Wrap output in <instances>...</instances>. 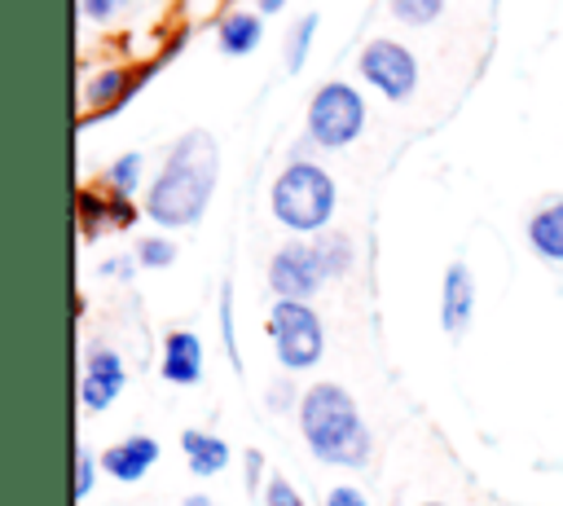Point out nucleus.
<instances>
[{"mask_svg":"<svg viewBox=\"0 0 563 506\" xmlns=\"http://www.w3.org/2000/svg\"><path fill=\"white\" fill-rule=\"evenodd\" d=\"M216 172H220V145L211 132H185L158 180L150 185V198H145V216L167 224V229H180V224H194L202 211H207V198L216 189Z\"/></svg>","mask_w":563,"mask_h":506,"instance_id":"1","label":"nucleus"},{"mask_svg":"<svg viewBox=\"0 0 563 506\" xmlns=\"http://www.w3.org/2000/svg\"><path fill=\"white\" fill-rule=\"evenodd\" d=\"M299 431L321 462L365 466L369 462V427L361 422L356 400L339 383H317L299 400Z\"/></svg>","mask_w":563,"mask_h":506,"instance_id":"2","label":"nucleus"},{"mask_svg":"<svg viewBox=\"0 0 563 506\" xmlns=\"http://www.w3.org/2000/svg\"><path fill=\"white\" fill-rule=\"evenodd\" d=\"M352 251L343 238H321V242H290L268 260V286L277 299H308L317 295L330 277L347 268Z\"/></svg>","mask_w":563,"mask_h":506,"instance_id":"3","label":"nucleus"},{"mask_svg":"<svg viewBox=\"0 0 563 506\" xmlns=\"http://www.w3.org/2000/svg\"><path fill=\"white\" fill-rule=\"evenodd\" d=\"M268 202H273V216H277L286 229H295V233H317V229H325L330 216H334V180H330L325 167L299 158V163H290V167L273 180Z\"/></svg>","mask_w":563,"mask_h":506,"instance_id":"4","label":"nucleus"},{"mask_svg":"<svg viewBox=\"0 0 563 506\" xmlns=\"http://www.w3.org/2000/svg\"><path fill=\"white\" fill-rule=\"evenodd\" d=\"M365 128V97L343 84V79H330L312 92L308 101V136L325 150H339V145H352Z\"/></svg>","mask_w":563,"mask_h":506,"instance_id":"5","label":"nucleus"},{"mask_svg":"<svg viewBox=\"0 0 563 506\" xmlns=\"http://www.w3.org/2000/svg\"><path fill=\"white\" fill-rule=\"evenodd\" d=\"M268 334H273L277 361L286 370H308L321 361L325 330H321V317L303 299H277L268 312Z\"/></svg>","mask_w":563,"mask_h":506,"instance_id":"6","label":"nucleus"},{"mask_svg":"<svg viewBox=\"0 0 563 506\" xmlns=\"http://www.w3.org/2000/svg\"><path fill=\"white\" fill-rule=\"evenodd\" d=\"M361 75L383 92V97H391V101H405L409 92H413V84H418V62H413V53L405 48V44H396V40H369L365 44V53H361Z\"/></svg>","mask_w":563,"mask_h":506,"instance_id":"7","label":"nucleus"},{"mask_svg":"<svg viewBox=\"0 0 563 506\" xmlns=\"http://www.w3.org/2000/svg\"><path fill=\"white\" fill-rule=\"evenodd\" d=\"M123 361H119V352L114 348H92L88 352V361H84V378H79V400H84V409H92V414H101V409H110L114 400H119V392H123Z\"/></svg>","mask_w":563,"mask_h":506,"instance_id":"8","label":"nucleus"},{"mask_svg":"<svg viewBox=\"0 0 563 506\" xmlns=\"http://www.w3.org/2000/svg\"><path fill=\"white\" fill-rule=\"evenodd\" d=\"M471 308H475V286H471V268L462 260H453L444 268V290H440V326L449 334H462L471 326Z\"/></svg>","mask_w":563,"mask_h":506,"instance_id":"9","label":"nucleus"},{"mask_svg":"<svg viewBox=\"0 0 563 506\" xmlns=\"http://www.w3.org/2000/svg\"><path fill=\"white\" fill-rule=\"evenodd\" d=\"M163 378L176 387H189L202 378V339L194 330H172L163 343Z\"/></svg>","mask_w":563,"mask_h":506,"instance_id":"10","label":"nucleus"},{"mask_svg":"<svg viewBox=\"0 0 563 506\" xmlns=\"http://www.w3.org/2000/svg\"><path fill=\"white\" fill-rule=\"evenodd\" d=\"M154 462H158V440H154V436H128V440H119V444H110V449L101 453V466H106L114 480H123V484L141 480Z\"/></svg>","mask_w":563,"mask_h":506,"instance_id":"11","label":"nucleus"},{"mask_svg":"<svg viewBox=\"0 0 563 506\" xmlns=\"http://www.w3.org/2000/svg\"><path fill=\"white\" fill-rule=\"evenodd\" d=\"M528 242L541 260H554L563 264V198H550L545 207L532 211L528 220Z\"/></svg>","mask_w":563,"mask_h":506,"instance_id":"12","label":"nucleus"},{"mask_svg":"<svg viewBox=\"0 0 563 506\" xmlns=\"http://www.w3.org/2000/svg\"><path fill=\"white\" fill-rule=\"evenodd\" d=\"M180 444H185V458H189L194 475H216V471L229 466V444L211 431H185Z\"/></svg>","mask_w":563,"mask_h":506,"instance_id":"13","label":"nucleus"},{"mask_svg":"<svg viewBox=\"0 0 563 506\" xmlns=\"http://www.w3.org/2000/svg\"><path fill=\"white\" fill-rule=\"evenodd\" d=\"M150 70H141V75H132V70H101L97 79H88V88H84V97L92 101V106H106V110H114V106H123L128 97H132V88H136V79H145Z\"/></svg>","mask_w":563,"mask_h":506,"instance_id":"14","label":"nucleus"},{"mask_svg":"<svg viewBox=\"0 0 563 506\" xmlns=\"http://www.w3.org/2000/svg\"><path fill=\"white\" fill-rule=\"evenodd\" d=\"M260 35H264L260 13H229V18L220 22V31H216V40H220V48H224L229 57L251 53V48L260 44Z\"/></svg>","mask_w":563,"mask_h":506,"instance_id":"15","label":"nucleus"},{"mask_svg":"<svg viewBox=\"0 0 563 506\" xmlns=\"http://www.w3.org/2000/svg\"><path fill=\"white\" fill-rule=\"evenodd\" d=\"M312 35H317V13H303V18L295 22L290 44H286V70H290V75H299V70H303V57H308Z\"/></svg>","mask_w":563,"mask_h":506,"instance_id":"16","label":"nucleus"},{"mask_svg":"<svg viewBox=\"0 0 563 506\" xmlns=\"http://www.w3.org/2000/svg\"><path fill=\"white\" fill-rule=\"evenodd\" d=\"M440 9H444V0H391V13H396L400 22H409V26H427V22H435Z\"/></svg>","mask_w":563,"mask_h":506,"instance_id":"17","label":"nucleus"},{"mask_svg":"<svg viewBox=\"0 0 563 506\" xmlns=\"http://www.w3.org/2000/svg\"><path fill=\"white\" fill-rule=\"evenodd\" d=\"M106 180H110L114 194H132L136 180H141V154H123V158H114V167H106Z\"/></svg>","mask_w":563,"mask_h":506,"instance_id":"18","label":"nucleus"},{"mask_svg":"<svg viewBox=\"0 0 563 506\" xmlns=\"http://www.w3.org/2000/svg\"><path fill=\"white\" fill-rule=\"evenodd\" d=\"M136 260H141L145 268H163V264H172V260H176V246H172L167 238H145V242H141V251H136Z\"/></svg>","mask_w":563,"mask_h":506,"instance_id":"19","label":"nucleus"},{"mask_svg":"<svg viewBox=\"0 0 563 506\" xmlns=\"http://www.w3.org/2000/svg\"><path fill=\"white\" fill-rule=\"evenodd\" d=\"M92 475H97V462H92V453L79 444V449H75V497H88V493H92Z\"/></svg>","mask_w":563,"mask_h":506,"instance_id":"20","label":"nucleus"},{"mask_svg":"<svg viewBox=\"0 0 563 506\" xmlns=\"http://www.w3.org/2000/svg\"><path fill=\"white\" fill-rule=\"evenodd\" d=\"M264 502H268V506H303V502H299V493H295V488H290L282 475H273V480H268Z\"/></svg>","mask_w":563,"mask_h":506,"instance_id":"21","label":"nucleus"},{"mask_svg":"<svg viewBox=\"0 0 563 506\" xmlns=\"http://www.w3.org/2000/svg\"><path fill=\"white\" fill-rule=\"evenodd\" d=\"M325 506H365V493H361V488H352V484H339V488H330Z\"/></svg>","mask_w":563,"mask_h":506,"instance_id":"22","label":"nucleus"},{"mask_svg":"<svg viewBox=\"0 0 563 506\" xmlns=\"http://www.w3.org/2000/svg\"><path fill=\"white\" fill-rule=\"evenodd\" d=\"M220 326H224V343H229V356H233V365H238V348H233V312H229V286H224V295H220Z\"/></svg>","mask_w":563,"mask_h":506,"instance_id":"23","label":"nucleus"},{"mask_svg":"<svg viewBox=\"0 0 563 506\" xmlns=\"http://www.w3.org/2000/svg\"><path fill=\"white\" fill-rule=\"evenodd\" d=\"M114 4H119V0H84V13H88L92 22H106V18L114 13Z\"/></svg>","mask_w":563,"mask_h":506,"instance_id":"24","label":"nucleus"},{"mask_svg":"<svg viewBox=\"0 0 563 506\" xmlns=\"http://www.w3.org/2000/svg\"><path fill=\"white\" fill-rule=\"evenodd\" d=\"M128 268H132V260H106L101 264V273H110V277H128Z\"/></svg>","mask_w":563,"mask_h":506,"instance_id":"25","label":"nucleus"},{"mask_svg":"<svg viewBox=\"0 0 563 506\" xmlns=\"http://www.w3.org/2000/svg\"><path fill=\"white\" fill-rule=\"evenodd\" d=\"M268 405H273V409H277V405H290V383H277L273 396H268Z\"/></svg>","mask_w":563,"mask_h":506,"instance_id":"26","label":"nucleus"},{"mask_svg":"<svg viewBox=\"0 0 563 506\" xmlns=\"http://www.w3.org/2000/svg\"><path fill=\"white\" fill-rule=\"evenodd\" d=\"M286 0H260V13H277Z\"/></svg>","mask_w":563,"mask_h":506,"instance_id":"27","label":"nucleus"},{"mask_svg":"<svg viewBox=\"0 0 563 506\" xmlns=\"http://www.w3.org/2000/svg\"><path fill=\"white\" fill-rule=\"evenodd\" d=\"M185 506H211V502H207V497H198V493H194V497H185Z\"/></svg>","mask_w":563,"mask_h":506,"instance_id":"28","label":"nucleus"},{"mask_svg":"<svg viewBox=\"0 0 563 506\" xmlns=\"http://www.w3.org/2000/svg\"><path fill=\"white\" fill-rule=\"evenodd\" d=\"M427 506H440V502H427Z\"/></svg>","mask_w":563,"mask_h":506,"instance_id":"29","label":"nucleus"}]
</instances>
